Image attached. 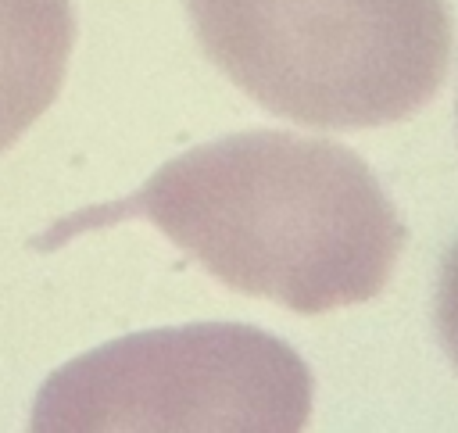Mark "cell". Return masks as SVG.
I'll return each mask as SVG.
<instances>
[{
  "mask_svg": "<svg viewBox=\"0 0 458 433\" xmlns=\"http://www.w3.org/2000/svg\"><path fill=\"white\" fill-rule=\"evenodd\" d=\"M311 412L301 354L240 322L136 333L57 369L32 429H258L293 433Z\"/></svg>",
  "mask_w": 458,
  "mask_h": 433,
  "instance_id": "cell-3",
  "label": "cell"
},
{
  "mask_svg": "<svg viewBox=\"0 0 458 433\" xmlns=\"http://www.w3.org/2000/svg\"><path fill=\"white\" fill-rule=\"evenodd\" d=\"M118 218L154 222L225 286L301 315L372 301L408 240L354 150L276 129L193 147L129 200L64 218L47 243Z\"/></svg>",
  "mask_w": 458,
  "mask_h": 433,
  "instance_id": "cell-1",
  "label": "cell"
},
{
  "mask_svg": "<svg viewBox=\"0 0 458 433\" xmlns=\"http://www.w3.org/2000/svg\"><path fill=\"white\" fill-rule=\"evenodd\" d=\"M218 72L315 129L390 125L433 100L451 61L444 0H186Z\"/></svg>",
  "mask_w": 458,
  "mask_h": 433,
  "instance_id": "cell-2",
  "label": "cell"
},
{
  "mask_svg": "<svg viewBox=\"0 0 458 433\" xmlns=\"http://www.w3.org/2000/svg\"><path fill=\"white\" fill-rule=\"evenodd\" d=\"M72 43V0H0V150L50 107Z\"/></svg>",
  "mask_w": 458,
  "mask_h": 433,
  "instance_id": "cell-4",
  "label": "cell"
},
{
  "mask_svg": "<svg viewBox=\"0 0 458 433\" xmlns=\"http://www.w3.org/2000/svg\"><path fill=\"white\" fill-rule=\"evenodd\" d=\"M437 333L447 351V358L458 365V243L444 254L440 279H437Z\"/></svg>",
  "mask_w": 458,
  "mask_h": 433,
  "instance_id": "cell-5",
  "label": "cell"
}]
</instances>
